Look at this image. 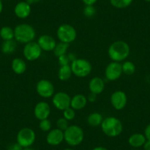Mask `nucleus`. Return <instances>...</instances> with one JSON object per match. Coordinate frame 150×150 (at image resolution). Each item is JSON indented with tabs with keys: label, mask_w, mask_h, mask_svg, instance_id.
Wrapping results in <instances>:
<instances>
[{
	"label": "nucleus",
	"mask_w": 150,
	"mask_h": 150,
	"mask_svg": "<svg viewBox=\"0 0 150 150\" xmlns=\"http://www.w3.org/2000/svg\"><path fill=\"white\" fill-rule=\"evenodd\" d=\"M129 47L126 42L117 41L112 43L108 49L110 58L115 62H121L128 57L129 54Z\"/></svg>",
	"instance_id": "obj_1"
},
{
	"label": "nucleus",
	"mask_w": 150,
	"mask_h": 150,
	"mask_svg": "<svg viewBox=\"0 0 150 150\" xmlns=\"http://www.w3.org/2000/svg\"><path fill=\"white\" fill-rule=\"evenodd\" d=\"M104 133L109 137H116L123 131V125L119 119L113 116L107 117L101 125Z\"/></svg>",
	"instance_id": "obj_2"
},
{
	"label": "nucleus",
	"mask_w": 150,
	"mask_h": 150,
	"mask_svg": "<svg viewBox=\"0 0 150 150\" xmlns=\"http://www.w3.org/2000/svg\"><path fill=\"white\" fill-rule=\"evenodd\" d=\"M35 37V31L31 25L21 24L14 29V38L22 44L32 42Z\"/></svg>",
	"instance_id": "obj_3"
},
{
	"label": "nucleus",
	"mask_w": 150,
	"mask_h": 150,
	"mask_svg": "<svg viewBox=\"0 0 150 150\" xmlns=\"http://www.w3.org/2000/svg\"><path fill=\"white\" fill-rule=\"evenodd\" d=\"M84 138V132L77 125L69 126L64 131V140L69 145L76 146L81 144Z\"/></svg>",
	"instance_id": "obj_4"
},
{
	"label": "nucleus",
	"mask_w": 150,
	"mask_h": 150,
	"mask_svg": "<svg viewBox=\"0 0 150 150\" xmlns=\"http://www.w3.org/2000/svg\"><path fill=\"white\" fill-rule=\"evenodd\" d=\"M71 68L72 73L79 77H87L92 70L91 63L85 59H75L71 63Z\"/></svg>",
	"instance_id": "obj_5"
},
{
	"label": "nucleus",
	"mask_w": 150,
	"mask_h": 150,
	"mask_svg": "<svg viewBox=\"0 0 150 150\" xmlns=\"http://www.w3.org/2000/svg\"><path fill=\"white\" fill-rule=\"evenodd\" d=\"M57 35L61 42L70 44L77 38V31L69 24H62L57 31Z\"/></svg>",
	"instance_id": "obj_6"
},
{
	"label": "nucleus",
	"mask_w": 150,
	"mask_h": 150,
	"mask_svg": "<svg viewBox=\"0 0 150 150\" xmlns=\"http://www.w3.org/2000/svg\"><path fill=\"white\" fill-rule=\"evenodd\" d=\"M17 143L23 148L30 147L35 141V133L31 128L25 127L21 129L17 135Z\"/></svg>",
	"instance_id": "obj_7"
},
{
	"label": "nucleus",
	"mask_w": 150,
	"mask_h": 150,
	"mask_svg": "<svg viewBox=\"0 0 150 150\" xmlns=\"http://www.w3.org/2000/svg\"><path fill=\"white\" fill-rule=\"evenodd\" d=\"M41 51L42 50L38 44L32 41L26 44L24 48V55L27 60L33 61L39 58L41 54Z\"/></svg>",
	"instance_id": "obj_8"
},
{
	"label": "nucleus",
	"mask_w": 150,
	"mask_h": 150,
	"mask_svg": "<svg viewBox=\"0 0 150 150\" xmlns=\"http://www.w3.org/2000/svg\"><path fill=\"white\" fill-rule=\"evenodd\" d=\"M122 65L119 62H112L105 69V76L110 81L118 80L122 76Z\"/></svg>",
	"instance_id": "obj_9"
},
{
	"label": "nucleus",
	"mask_w": 150,
	"mask_h": 150,
	"mask_svg": "<svg viewBox=\"0 0 150 150\" xmlns=\"http://www.w3.org/2000/svg\"><path fill=\"white\" fill-rule=\"evenodd\" d=\"M71 98L65 92H58L53 96L52 103L56 108L60 110H64L71 106Z\"/></svg>",
	"instance_id": "obj_10"
},
{
	"label": "nucleus",
	"mask_w": 150,
	"mask_h": 150,
	"mask_svg": "<svg viewBox=\"0 0 150 150\" xmlns=\"http://www.w3.org/2000/svg\"><path fill=\"white\" fill-rule=\"evenodd\" d=\"M36 91L38 93L44 98L51 97L54 91V86L47 80H41L37 83Z\"/></svg>",
	"instance_id": "obj_11"
},
{
	"label": "nucleus",
	"mask_w": 150,
	"mask_h": 150,
	"mask_svg": "<svg viewBox=\"0 0 150 150\" xmlns=\"http://www.w3.org/2000/svg\"><path fill=\"white\" fill-rule=\"evenodd\" d=\"M110 102L112 107L116 110H122L127 105V97L125 92L122 91H116L111 95Z\"/></svg>",
	"instance_id": "obj_12"
},
{
	"label": "nucleus",
	"mask_w": 150,
	"mask_h": 150,
	"mask_svg": "<svg viewBox=\"0 0 150 150\" xmlns=\"http://www.w3.org/2000/svg\"><path fill=\"white\" fill-rule=\"evenodd\" d=\"M51 112V108L48 103L45 102H40L35 105L34 109L35 116L38 120L41 121L48 119Z\"/></svg>",
	"instance_id": "obj_13"
},
{
	"label": "nucleus",
	"mask_w": 150,
	"mask_h": 150,
	"mask_svg": "<svg viewBox=\"0 0 150 150\" xmlns=\"http://www.w3.org/2000/svg\"><path fill=\"white\" fill-rule=\"evenodd\" d=\"M64 140V132L60 129H53L50 131L47 136V141L50 145L57 146Z\"/></svg>",
	"instance_id": "obj_14"
},
{
	"label": "nucleus",
	"mask_w": 150,
	"mask_h": 150,
	"mask_svg": "<svg viewBox=\"0 0 150 150\" xmlns=\"http://www.w3.org/2000/svg\"><path fill=\"white\" fill-rule=\"evenodd\" d=\"M38 44L40 46L41 49L44 51L50 52L54 50L55 47L56 41L54 38L49 35H43L38 40Z\"/></svg>",
	"instance_id": "obj_15"
},
{
	"label": "nucleus",
	"mask_w": 150,
	"mask_h": 150,
	"mask_svg": "<svg viewBox=\"0 0 150 150\" xmlns=\"http://www.w3.org/2000/svg\"><path fill=\"white\" fill-rule=\"evenodd\" d=\"M14 13L18 18H26L31 13V7L28 2H20L15 6Z\"/></svg>",
	"instance_id": "obj_16"
},
{
	"label": "nucleus",
	"mask_w": 150,
	"mask_h": 150,
	"mask_svg": "<svg viewBox=\"0 0 150 150\" xmlns=\"http://www.w3.org/2000/svg\"><path fill=\"white\" fill-rule=\"evenodd\" d=\"M89 89L91 93L98 95L100 94L105 89V82L100 77H93L89 83Z\"/></svg>",
	"instance_id": "obj_17"
},
{
	"label": "nucleus",
	"mask_w": 150,
	"mask_h": 150,
	"mask_svg": "<svg viewBox=\"0 0 150 150\" xmlns=\"http://www.w3.org/2000/svg\"><path fill=\"white\" fill-rule=\"evenodd\" d=\"M87 98L82 94H77L74 96L71 100V107L74 110H81L87 105Z\"/></svg>",
	"instance_id": "obj_18"
},
{
	"label": "nucleus",
	"mask_w": 150,
	"mask_h": 150,
	"mask_svg": "<svg viewBox=\"0 0 150 150\" xmlns=\"http://www.w3.org/2000/svg\"><path fill=\"white\" fill-rule=\"evenodd\" d=\"M146 141L145 135L141 133H135L129 138L128 142L129 145L135 148H138L144 146V143Z\"/></svg>",
	"instance_id": "obj_19"
},
{
	"label": "nucleus",
	"mask_w": 150,
	"mask_h": 150,
	"mask_svg": "<svg viewBox=\"0 0 150 150\" xmlns=\"http://www.w3.org/2000/svg\"><path fill=\"white\" fill-rule=\"evenodd\" d=\"M12 69L17 74H21L27 69V65L24 60L21 58H15L12 61Z\"/></svg>",
	"instance_id": "obj_20"
},
{
	"label": "nucleus",
	"mask_w": 150,
	"mask_h": 150,
	"mask_svg": "<svg viewBox=\"0 0 150 150\" xmlns=\"http://www.w3.org/2000/svg\"><path fill=\"white\" fill-rule=\"evenodd\" d=\"M72 74V70L71 66L69 65H65V66H61L58 71V77L62 81H66L69 80Z\"/></svg>",
	"instance_id": "obj_21"
},
{
	"label": "nucleus",
	"mask_w": 150,
	"mask_h": 150,
	"mask_svg": "<svg viewBox=\"0 0 150 150\" xmlns=\"http://www.w3.org/2000/svg\"><path fill=\"white\" fill-rule=\"evenodd\" d=\"M16 43L13 39L9 40V41H4V42L2 44L1 49H2V52L7 54H13L16 51Z\"/></svg>",
	"instance_id": "obj_22"
},
{
	"label": "nucleus",
	"mask_w": 150,
	"mask_h": 150,
	"mask_svg": "<svg viewBox=\"0 0 150 150\" xmlns=\"http://www.w3.org/2000/svg\"><path fill=\"white\" fill-rule=\"evenodd\" d=\"M103 118L99 112L91 113L88 117V123L91 127H98L102 125Z\"/></svg>",
	"instance_id": "obj_23"
},
{
	"label": "nucleus",
	"mask_w": 150,
	"mask_h": 150,
	"mask_svg": "<svg viewBox=\"0 0 150 150\" xmlns=\"http://www.w3.org/2000/svg\"><path fill=\"white\" fill-rule=\"evenodd\" d=\"M0 37L4 41H9L14 38V30L10 27H3L0 30Z\"/></svg>",
	"instance_id": "obj_24"
},
{
	"label": "nucleus",
	"mask_w": 150,
	"mask_h": 150,
	"mask_svg": "<svg viewBox=\"0 0 150 150\" xmlns=\"http://www.w3.org/2000/svg\"><path fill=\"white\" fill-rule=\"evenodd\" d=\"M69 47V44H66V43H63V42H60L59 44H56L55 47L54 49V54L56 57H59L60 56L63 55L66 53L67 52L68 48Z\"/></svg>",
	"instance_id": "obj_25"
},
{
	"label": "nucleus",
	"mask_w": 150,
	"mask_h": 150,
	"mask_svg": "<svg viewBox=\"0 0 150 150\" xmlns=\"http://www.w3.org/2000/svg\"><path fill=\"white\" fill-rule=\"evenodd\" d=\"M133 0H110L111 5L116 8L122 9L129 7Z\"/></svg>",
	"instance_id": "obj_26"
},
{
	"label": "nucleus",
	"mask_w": 150,
	"mask_h": 150,
	"mask_svg": "<svg viewBox=\"0 0 150 150\" xmlns=\"http://www.w3.org/2000/svg\"><path fill=\"white\" fill-rule=\"evenodd\" d=\"M122 71L127 75H132L135 71V64L131 61H126L122 64Z\"/></svg>",
	"instance_id": "obj_27"
},
{
	"label": "nucleus",
	"mask_w": 150,
	"mask_h": 150,
	"mask_svg": "<svg viewBox=\"0 0 150 150\" xmlns=\"http://www.w3.org/2000/svg\"><path fill=\"white\" fill-rule=\"evenodd\" d=\"M96 12V8L93 7V5H86L84 10H83V13H84L85 16L88 17V18H91V17L94 16Z\"/></svg>",
	"instance_id": "obj_28"
},
{
	"label": "nucleus",
	"mask_w": 150,
	"mask_h": 150,
	"mask_svg": "<svg viewBox=\"0 0 150 150\" xmlns=\"http://www.w3.org/2000/svg\"><path fill=\"white\" fill-rule=\"evenodd\" d=\"M75 110H74L72 108H68L66 110H63V116L68 121L72 120L75 117Z\"/></svg>",
	"instance_id": "obj_29"
},
{
	"label": "nucleus",
	"mask_w": 150,
	"mask_h": 150,
	"mask_svg": "<svg viewBox=\"0 0 150 150\" xmlns=\"http://www.w3.org/2000/svg\"><path fill=\"white\" fill-rule=\"evenodd\" d=\"M57 129H60V130L64 132V131L69 127L68 120L65 119V118H60V119H59L57 121Z\"/></svg>",
	"instance_id": "obj_30"
},
{
	"label": "nucleus",
	"mask_w": 150,
	"mask_h": 150,
	"mask_svg": "<svg viewBox=\"0 0 150 150\" xmlns=\"http://www.w3.org/2000/svg\"><path fill=\"white\" fill-rule=\"evenodd\" d=\"M39 127L44 132H47V131H50L52 127V124L51 122L48 119H44V120H41V122L39 124Z\"/></svg>",
	"instance_id": "obj_31"
},
{
	"label": "nucleus",
	"mask_w": 150,
	"mask_h": 150,
	"mask_svg": "<svg viewBox=\"0 0 150 150\" xmlns=\"http://www.w3.org/2000/svg\"><path fill=\"white\" fill-rule=\"evenodd\" d=\"M58 61L61 66H65V65H69V63H70L71 60L69 59V54H65L58 57Z\"/></svg>",
	"instance_id": "obj_32"
},
{
	"label": "nucleus",
	"mask_w": 150,
	"mask_h": 150,
	"mask_svg": "<svg viewBox=\"0 0 150 150\" xmlns=\"http://www.w3.org/2000/svg\"><path fill=\"white\" fill-rule=\"evenodd\" d=\"M23 147L18 143H14L11 144V145L8 146V150H22Z\"/></svg>",
	"instance_id": "obj_33"
},
{
	"label": "nucleus",
	"mask_w": 150,
	"mask_h": 150,
	"mask_svg": "<svg viewBox=\"0 0 150 150\" xmlns=\"http://www.w3.org/2000/svg\"><path fill=\"white\" fill-rule=\"evenodd\" d=\"M144 135L147 140H150V124H149L144 130Z\"/></svg>",
	"instance_id": "obj_34"
},
{
	"label": "nucleus",
	"mask_w": 150,
	"mask_h": 150,
	"mask_svg": "<svg viewBox=\"0 0 150 150\" xmlns=\"http://www.w3.org/2000/svg\"><path fill=\"white\" fill-rule=\"evenodd\" d=\"M82 1L86 5H93L97 2V0H82Z\"/></svg>",
	"instance_id": "obj_35"
},
{
	"label": "nucleus",
	"mask_w": 150,
	"mask_h": 150,
	"mask_svg": "<svg viewBox=\"0 0 150 150\" xmlns=\"http://www.w3.org/2000/svg\"><path fill=\"white\" fill-rule=\"evenodd\" d=\"M96 94H95V93H91L90 94H89L88 99L90 102H94V101L96 100Z\"/></svg>",
	"instance_id": "obj_36"
},
{
	"label": "nucleus",
	"mask_w": 150,
	"mask_h": 150,
	"mask_svg": "<svg viewBox=\"0 0 150 150\" xmlns=\"http://www.w3.org/2000/svg\"><path fill=\"white\" fill-rule=\"evenodd\" d=\"M144 150H150V140H146L144 144Z\"/></svg>",
	"instance_id": "obj_37"
},
{
	"label": "nucleus",
	"mask_w": 150,
	"mask_h": 150,
	"mask_svg": "<svg viewBox=\"0 0 150 150\" xmlns=\"http://www.w3.org/2000/svg\"><path fill=\"white\" fill-rule=\"evenodd\" d=\"M41 0H26V2H28L30 5H31V4H35V3H38V2H41Z\"/></svg>",
	"instance_id": "obj_38"
},
{
	"label": "nucleus",
	"mask_w": 150,
	"mask_h": 150,
	"mask_svg": "<svg viewBox=\"0 0 150 150\" xmlns=\"http://www.w3.org/2000/svg\"><path fill=\"white\" fill-rule=\"evenodd\" d=\"M92 150H108V149L103 146H97V147H95V148L93 149Z\"/></svg>",
	"instance_id": "obj_39"
},
{
	"label": "nucleus",
	"mask_w": 150,
	"mask_h": 150,
	"mask_svg": "<svg viewBox=\"0 0 150 150\" xmlns=\"http://www.w3.org/2000/svg\"><path fill=\"white\" fill-rule=\"evenodd\" d=\"M2 10H3V3H2V0H0V14L2 12Z\"/></svg>",
	"instance_id": "obj_40"
},
{
	"label": "nucleus",
	"mask_w": 150,
	"mask_h": 150,
	"mask_svg": "<svg viewBox=\"0 0 150 150\" xmlns=\"http://www.w3.org/2000/svg\"><path fill=\"white\" fill-rule=\"evenodd\" d=\"M22 150H33V149H31L30 147H26V148H24Z\"/></svg>",
	"instance_id": "obj_41"
},
{
	"label": "nucleus",
	"mask_w": 150,
	"mask_h": 150,
	"mask_svg": "<svg viewBox=\"0 0 150 150\" xmlns=\"http://www.w3.org/2000/svg\"><path fill=\"white\" fill-rule=\"evenodd\" d=\"M63 150H73V149H71L67 148V149H63Z\"/></svg>",
	"instance_id": "obj_42"
},
{
	"label": "nucleus",
	"mask_w": 150,
	"mask_h": 150,
	"mask_svg": "<svg viewBox=\"0 0 150 150\" xmlns=\"http://www.w3.org/2000/svg\"><path fill=\"white\" fill-rule=\"evenodd\" d=\"M144 1H146L147 2H150V0H144Z\"/></svg>",
	"instance_id": "obj_43"
}]
</instances>
